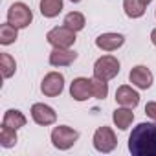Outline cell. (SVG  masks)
I'll return each instance as SVG.
<instances>
[{
    "label": "cell",
    "mask_w": 156,
    "mask_h": 156,
    "mask_svg": "<svg viewBox=\"0 0 156 156\" xmlns=\"http://www.w3.org/2000/svg\"><path fill=\"white\" fill-rule=\"evenodd\" d=\"M132 156H156V123H140L129 136Z\"/></svg>",
    "instance_id": "1"
},
{
    "label": "cell",
    "mask_w": 156,
    "mask_h": 156,
    "mask_svg": "<svg viewBox=\"0 0 156 156\" xmlns=\"http://www.w3.org/2000/svg\"><path fill=\"white\" fill-rule=\"evenodd\" d=\"M118 73H119V61L112 55H103L94 64V75L99 77V79L110 81Z\"/></svg>",
    "instance_id": "2"
},
{
    "label": "cell",
    "mask_w": 156,
    "mask_h": 156,
    "mask_svg": "<svg viewBox=\"0 0 156 156\" xmlns=\"http://www.w3.org/2000/svg\"><path fill=\"white\" fill-rule=\"evenodd\" d=\"M31 20H33V13L24 2H15L8 9V22L13 24L19 30L20 28H28L31 24Z\"/></svg>",
    "instance_id": "3"
},
{
    "label": "cell",
    "mask_w": 156,
    "mask_h": 156,
    "mask_svg": "<svg viewBox=\"0 0 156 156\" xmlns=\"http://www.w3.org/2000/svg\"><path fill=\"white\" fill-rule=\"evenodd\" d=\"M77 138H79V132L66 125H59L51 130V143H53V147H57L61 151L70 149L77 141Z\"/></svg>",
    "instance_id": "4"
},
{
    "label": "cell",
    "mask_w": 156,
    "mask_h": 156,
    "mask_svg": "<svg viewBox=\"0 0 156 156\" xmlns=\"http://www.w3.org/2000/svg\"><path fill=\"white\" fill-rule=\"evenodd\" d=\"M46 39L53 48H70L75 42V31L66 26H59V28L50 30Z\"/></svg>",
    "instance_id": "5"
},
{
    "label": "cell",
    "mask_w": 156,
    "mask_h": 156,
    "mask_svg": "<svg viewBox=\"0 0 156 156\" xmlns=\"http://www.w3.org/2000/svg\"><path fill=\"white\" fill-rule=\"evenodd\" d=\"M118 145V140H116V134L110 127H99L94 134V147L96 151L99 152H110L114 151Z\"/></svg>",
    "instance_id": "6"
},
{
    "label": "cell",
    "mask_w": 156,
    "mask_h": 156,
    "mask_svg": "<svg viewBox=\"0 0 156 156\" xmlns=\"http://www.w3.org/2000/svg\"><path fill=\"white\" fill-rule=\"evenodd\" d=\"M62 88H64V77L59 72H50L44 79H42V83H41V90L48 98L59 96L62 92Z\"/></svg>",
    "instance_id": "7"
},
{
    "label": "cell",
    "mask_w": 156,
    "mask_h": 156,
    "mask_svg": "<svg viewBox=\"0 0 156 156\" xmlns=\"http://www.w3.org/2000/svg\"><path fill=\"white\" fill-rule=\"evenodd\" d=\"M70 94L75 101H87L92 94V81L87 77H77L70 85Z\"/></svg>",
    "instance_id": "8"
},
{
    "label": "cell",
    "mask_w": 156,
    "mask_h": 156,
    "mask_svg": "<svg viewBox=\"0 0 156 156\" xmlns=\"http://www.w3.org/2000/svg\"><path fill=\"white\" fill-rule=\"evenodd\" d=\"M31 118H33V121L37 123V125H51V123H55V119H57V114H55V110L51 108V107H48V105H44V103H35L33 107H31Z\"/></svg>",
    "instance_id": "9"
},
{
    "label": "cell",
    "mask_w": 156,
    "mask_h": 156,
    "mask_svg": "<svg viewBox=\"0 0 156 156\" xmlns=\"http://www.w3.org/2000/svg\"><path fill=\"white\" fill-rule=\"evenodd\" d=\"M129 79H130V83L136 85L138 88L147 90V88H151V85H152V73H151V70H149L147 66H141V64H140V66H134V68L130 70Z\"/></svg>",
    "instance_id": "10"
},
{
    "label": "cell",
    "mask_w": 156,
    "mask_h": 156,
    "mask_svg": "<svg viewBox=\"0 0 156 156\" xmlns=\"http://www.w3.org/2000/svg\"><path fill=\"white\" fill-rule=\"evenodd\" d=\"M123 42H125V37L119 33H103L96 39V46L103 51H114L119 46H123Z\"/></svg>",
    "instance_id": "11"
},
{
    "label": "cell",
    "mask_w": 156,
    "mask_h": 156,
    "mask_svg": "<svg viewBox=\"0 0 156 156\" xmlns=\"http://www.w3.org/2000/svg\"><path fill=\"white\" fill-rule=\"evenodd\" d=\"M77 59V53L70 48H55L50 53V64L51 66H70Z\"/></svg>",
    "instance_id": "12"
},
{
    "label": "cell",
    "mask_w": 156,
    "mask_h": 156,
    "mask_svg": "<svg viewBox=\"0 0 156 156\" xmlns=\"http://www.w3.org/2000/svg\"><path fill=\"white\" fill-rule=\"evenodd\" d=\"M116 101H118L121 107L134 108V107H138V103H140V94H138L136 90H132L130 87L123 85V87H119V88L116 90Z\"/></svg>",
    "instance_id": "13"
},
{
    "label": "cell",
    "mask_w": 156,
    "mask_h": 156,
    "mask_svg": "<svg viewBox=\"0 0 156 156\" xmlns=\"http://www.w3.org/2000/svg\"><path fill=\"white\" fill-rule=\"evenodd\" d=\"M112 119H114V123H116V127L119 130H125V129L130 127V123L134 119V114H132V110L129 107H123V108H116L114 110Z\"/></svg>",
    "instance_id": "14"
},
{
    "label": "cell",
    "mask_w": 156,
    "mask_h": 156,
    "mask_svg": "<svg viewBox=\"0 0 156 156\" xmlns=\"http://www.w3.org/2000/svg\"><path fill=\"white\" fill-rule=\"evenodd\" d=\"M2 125H6V127H11V129H20V127H24L26 125V116L20 112V110H15V108H9L6 114H4V121H2Z\"/></svg>",
    "instance_id": "15"
},
{
    "label": "cell",
    "mask_w": 156,
    "mask_h": 156,
    "mask_svg": "<svg viewBox=\"0 0 156 156\" xmlns=\"http://www.w3.org/2000/svg\"><path fill=\"white\" fill-rule=\"evenodd\" d=\"M62 11V0H41V13L46 19H53Z\"/></svg>",
    "instance_id": "16"
},
{
    "label": "cell",
    "mask_w": 156,
    "mask_h": 156,
    "mask_svg": "<svg viewBox=\"0 0 156 156\" xmlns=\"http://www.w3.org/2000/svg\"><path fill=\"white\" fill-rule=\"evenodd\" d=\"M123 9H125L127 17L138 19L145 13V4L141 0H123Z\"/></svg>",
    "instance_id": "17"
},
{
    "label": "cell",
    "mask_w": 156,
    "mask_h": 156,
    "mask_svg": "<svg viewBox=\"0 0 156 156\" xmlns=\"http://www.w3.org/2000/svg\"><path fill=\"white\" fill-rule=\"evenodd\" d=\"M17 35H19V28H15L13 24L6 22V24L0 26V42H2L4 46L15 42L17 41Z\"/></svg>",
    "instance_id": "18"
},
{
    "label": "cell",
    "mask_w": 156,
    "mask_h": 156,
    "mask_svg": "<svg viewBox=\"0 0 156 156\" xmlns=\"http://www.w3.org/2000/svg\"><path fill=\"white\" fill-rule=\"evenodd\" d=\"M85 24H87L85 22V17L79 11H72V13H68L64 17V26L70 28V30H73V31H81L85 28Z\"/></svg>",
    "instance_id": "19"
},
{
    "label": "cell",
    "mask_w": 156,
    "mask_h": 156,
    "mask_svg": "<svg viewBox=\"0 0 156 156\" xmlns=\"http://www.w3.org/2000/svg\"><path fill=\"white\" fill-rule=\"evenodd\" d=\"M0 68H2V75L8 79V77H11L15 73L17 62H15V59L9 53H2V55H0Z\"/></svg>",
    "instance_id": "20"
},
{
    "label": "cell",
    "mask_w": 156,
    "mask_h": 156,
    "mask_svg": "<svg viewBox=\"0 0 156 156\" xmlns=\"http://www.w3.org/2000/svg\"><path fill=\"white\" fill-rule=\"evenodd\" d=\"M17 143V130L11 129V127H6L2 125V130H0V145L9 149Z\"/></svg>",
    "instance_id": "21"
},
{
    "label": "cell",
    "mask_w": 156,
    "mask_h": 156,
    "mask_svg": "<svg viewBox=\"0 0 156 156\" xmlns=\"http://www.w3.org/2000/svg\"><path fill=\"white\" fill-rule=\"evenodd\" d=\"M92 94H94V98H98V99H105L107 96H108V85H107V81L105 79H99V77H92Z\"/></svg>",
    "instance_id": "22"
},
{
    "label": "cell",
    "mask_w": 156,
    "mask_h": 156,
    "mask_svg": "<svg viewBox=\"0 0 156 156\" xmlns=\"http://www.w3.org/2000/svg\"><path fill=\"white\" fill-rule=\"evenodd\" d=\"M145 114H147L152 121H156V103H154V101H151V103L145 105Z\"/></svg>",
    "instance_id": "23"
},
{
    "label": "cell",
    "mask_w": 156,
    "mask_h": 156,
    "mask_svg": "<svg viewBox=\"0 0 156 156\" xmlns=\"http://www.w3.org/2000/svg\"><path fill=\"white\" fill-rule=\"evenodd\" d=\"M151 41H152V44L156 46V30H152V31H151Z\"/></svg>",
    "instance_id": "24"
},
{
    "label": "cell",
    "mask_w": 156,
    "mask_h": 156,
    "mask_svg": "<svg viewBox=\"0 0 156 156\" xmlns=\"http://www.w3.org/2000/svg\"><path fill=\"white\" fill-rule=\"evenodd\" d=\"M141 2H143V4L147 6V4H151V2H152V0H141Z\"/></svg>",
    "instance_id": "25"
},
{
    "label": "cell",
    "mask_w": 156,
    "mask_h": 156,
    "mask_svg": "<svg viewBox=\"0 0 156 156\" xmlns=\"http://www.w3.org/2000/svg\"><path fill=\"white\" fill-rule=\"evenodd\" d=\"M70 2H75V4H77V2H81V0H70Z\"/></svg>",
    "instance_id": "26"
}]
</instances>
